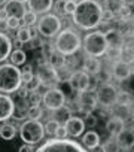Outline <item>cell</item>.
<instances>
[{
  "label": "cell",
  "instance_id": "7bdbcfd3",
  "mask_svg": "<svg viewBox=\"0 0 134 152\" xmlns=\"http://www.w3.org/2000/svg\"><path fill=\"white\" fill-rule=\"evenodd\" d=\"M75 9H76V3H73V2H69V0H66L64 12H66V14H69V15H72V14L75 12Z\"/></svg>",
  "mask_w": 134,
  "mask_h": 152
},
{
  "label": "cell",
  "instance_id": "f1b7e54d",
  "mask_svg": "<svg viewBox=\"0 0 134 152\" xmlns=\"http://www.w3.org/2000/svg\"><path fill=\"white\" fill-rule=\"evenodd\" d=\"M104 11H109L112 15L118 17V14L121 12V9L124 8L122 0H104Z\"/></svg>",
  "mask_w": 134,
  "mask_h": 152
},
{
  "label": "cell",
  "instance_id": "c3c4849f",
  "mask_svg": "<svg viewBox=\"0 0 134 152\" xmlns=\"http://www.w3.org/2000/svg\"><path fill=\"white\" fill-rule=\"evenodd\" d=\"M8 18H9L8 12L5 11V8H2V9H0V21H6Z\"/></svg>",
  "mask_w": 134,
  "mask_h": 152
},
{
  "label": "cell",
  "instance_id": "f35d334b",
  "mask_svg": "<svg viewBox=\"0 0 134 152\" xmlns=\"http://www.w3.org/2000/svg\"><path fill=\"white\" fill-rule=\"evenodd\" d=\"M6 24H8V28L9 30H18L21 27V20H18L15 17H9L6 20Z\"/></svg>",
  "mask_w": 134,
  "mask_h": 152
},
{
  "label": "cell",
  "instance_id": "d6986e66",
  "mask_svg": "<svg viewBox=\"0 0 134 152\" xmlns=\"http://www.w3.org/2000/svg\"><path fill=\"white\" fill-rule=\"evenodd\" d=\"M28 8H30V11H33L34 14H42V15H45V14H48L51 9H52V6H54V0H28Z\"/></svg>",
  "mask_w": 134,
  "mask_h": 152
},
{
  "label": "cell",
  "instance_id": "d6a6232c",
  "mask_svg": "<svg viewBox=\"0 0 134 152\" xmlns=\"http://www.w3.org/2000/svg\"><path fill=\"white\" fill-rule=\"evenodd\" d=\"M21 21H23V24L25 27H31V26L37 24V14H34L33 11H25V14L21 18Z\"/></svg>",
  "mask_w": 134,
  "mask_h": 152
},
{
  "label": "cell",
  "instance_id": "44dd1931",
  "mask_svg": "<svg viewBox=\"0 0 134 152\" xmlns=\"http://www.w3.org/2000/svg\"><path fill=\"white\" fill-rule=\"evenodd\" d=\"M124 128H125V121L124 119H121V118H118L115 115H110L107 118V121H106V130L110 134V137H115Z\"/></svg>",
  "mask_w": 134,
  "mask_h": 152
},
{
  "label": "cell",
  "instance_id": "4316f807",
  "mask_svg": "<svg viewBox=\"0 0 134 152\" xmlns=\"http://www.w3.org/2000/svg\"><path fill=\"white\" fill-rule=\"evenodd\" d=\"M17 127L11 122H5L0 125V137L3 140H14L17 136Z\"/></svg>",
  "mask_w": 134,
  "mask_h": 152
},
{
  "label": "cell",
  "instance_id": "9c48e42d",
  "mask_svg": "<svg viewBox=\"0 0 134 152\" xmlns=\"http://www.w3.org/2000/svg\"><path fill=\"white\" fill-rule=\"evenodd\" d=\"M118 88L110 84V82H106V84H101L97 91H95V96H97V103L100 104V107L103 109H110L112 106L116 104L118 102Z\"/></svg>",
  "mask_w": 134,
  "mask_h": 152
},
{
  "label": "cell",
  "instance_id": "3957f363",
  "mask_svg": "<svg viewBox=\"0 0 134 152\" xmlns=\"http://www.w3.org/2000/svg\"><path fill=\"white\" fill-rule=\"evenodd\" d=\"M23 87L21 69L14 64H0V93L12 94Z\"/></svg>",
  "mask_w": 134,
  "mask_h": 152
},
{
  "label": "cell",
  "instance_id": "db71d44e",
  "mask_svg": "<svg viewBox=\"0 0 134 152\" xmlns=\"http://www.w3.org/2000/svg\"><path fill=\"white\" fill-rule=\"evenodd\" d=\"M17 2H20V3H23V5H24V3H27V2H28V0H17Z\"/></svg>",
  "mask_w": 134,
  "mask_h": 152
},
{
  "label": "cell",
  "instance_id": "277c9868",
  "mask_svg": "<svg viewBox=\"0 0 134 152\" xmlns=\"http://www.w3.org/2000/svg\"><path fill=\"white\" fill-rule=\"evenodd\" d=\"M34 152H88L79 142L73 139H49L43 142Z\"/></svg>",
  "mask_w": 134,
  "mask_h": 152
},
{
  "label": "cell",
  "instance_id": "e575fe53",
  "mask_svg": "<svg viewBox=\"0 0 134 152\" xmlns=\"http://www.w3.org/2000/svg\"><path fill=\"white\" fill-rule=\"evenodd\" d=\"M33 78H34L33 67H31L30 64H25V66L21 69V81H23V84H27V82H30Z\"/></svg>",
  "mask_w": 134,
  "mask_h": 152
},
{
  "label": "cell",
  "instance_id": "7dc6e473",
  "mask_svg": "<svg viewBox=\"0 0 134 152\" xmlns=\"http://www.w3.org/2000/svg\"><path fill=\"white\" fill-rule=\"evenodd\" d=\"M90 152H107V148L104 146V145H97L95 148H92V149H90Z\"/></svg>",
  "mask_w": 134,
  "mask_h": 152
},
{
  "label": "cell",
  "instance_id": "1f68e13d",
  "mask_svg": "<svg viewBox=\"0 0 134 152\" xmlns=\"http://www.w3.org/2000/svg\"><path fill=\"white\" fill-rule=\"evenodd\" d=\"M42 116H43V109H42V106H40V104H31V106L28 107L27 118L34 119V121H39Z\"/></svg>",
  "mask_w": 134,
  "mask_h": 152
},
{
  "label": "cell",
  "instance_id": "ab89813d",
  "mask_svg": "<svg viewBox=\"0 0 134 152\" xmlns=\"http://www.w3.org/2000/svg\"><path fill=\"white\" fill-rule=\"evenodd\" d=\"M27 102H30V106H31V104H40V102H42V96H40L37 91L28 93Z\"/></svg>",
  "mask_w": 134,
  "mask_h": 152
},
{
  "label": "cell",
  "instance_id": "6f0895ef",
  "mask_svg": "<svg viewBox=\"0 0 134 152\" xmlns=\"http://www.w3.org/2000/svg\"><path fill=\"white\" fill-rule=\"evenodd\" d=\"M133 40H134V36H133Z\"/></svg>",
  "mask_w": 134,
  "mask_h": 152
},
{
  "label": "cell",
  "instance_id": "5bb4252c",
  "mask_svg": "<svg viewBox=\"0 0 134 152\" xmlns=\"http://www.w3.org/2000/svg\"><path fill=\"white\" fill-rule=\"evenodd\" d=\"M115 143L121 151H128V149H134V128L125 127L124 130H121L115 137Z\"/></svg>",
  "mask_w": 134,
  "mask_h": 152
},
{
  "label": "cell",
  "instance_id": "52a82bcc",
  "mask_svg": "<svg viewBox=\"0 0 134 152\" xmlns=\"http://www.w3.org/2000/svg\"><path fill=\"white\" fill-rule=\"evenodd\" d=\"M20 137H21L23 142H25L28 145H37V143H40L43 140V137H45L43 124L40 121L27 119L20 127Z\"/></svg>",
  "mask_w": 134,
  "mask_h": 152
},
{
  "label": "cell",
  "instance_id": "5b68a950",
  "mask_svg": "<svg viewBox=\"0 0 134 152\" xmlns=\"http://www.w3.org/2000/svg\"><path fill=\"white\" fill-rule=\"evenodd\" d=\"M82 48L87 57H95V58L103 57L107 51V42H106L104 33L101 30H95V31L85 34Z\"/></svg>",
  "mask_w": 134,
  "mask_h": 152
},
{
  "label": "cell",
  "instance_id": "2e32d148",
  "mask_svg": "<svg viewBox=\"0 0 134 152\" xmlns=\"http://www.w3.org/2000/svg\"><path fill=\"white\" fill-rule=\"evenodd\" d=\"M110 75H112V78L119 81V82H124L125 79H128L130 76L133 75L131 73V67L128 63L119 60L116 63H112V69H110Z\"/></svg>",
  "mask_w": 134,
  "mask_h": 152
},
{
  "label": "cell",
  "instance_id": "ba28073f",
  "mask_svg": "<svg viewBox=\"0 0 134 152\" xmlns=\"http://www.w3.org/2000/svg\"><path fill=\"white\" fill-rule=\"evenodd\" d=\"M37 31L40 36L52 39L61 31V20L55 14H45L37 20Z\"/></svg>",
  "mask_w": 134,
  "mask_h": 152
},
{
  "label": "cell",
  "instance_id": "30bf717a",
  "mask_svg": "<svg viewBox=\"0 0 134 152\" xmlns=\"http://www.w3.org/2000/svg\"><path fill=\"white\" fill-rule=\"evenodd\" d=\"M42 104L48 110H58L63 106H66V94L57 87V88H49L42 94Z\"/></svg>",
  "mask_w": 134,
  "mask_h": 152
},
{
  "label": "cell",
  "instance_id": "603a6c76",
  "mask_svg": "<svg viewBox=\"0 0 134 152\" xmlns=\"http://www.w3.org/2000/svg\"><path fill=\"white\" fill-rule=\"evenodd\" d=\"M121 34L124 36V39H133L134 36V18L130 17V18H124V20H119L118 23V27H116Z\"/></svg>",
  "mask_w": 134,
  "mask_h": 152
},
{
  "label": "cell",
  "instance_id": "6da1fadb",
  "mask_svg": "<svg viewBox=\"0 0 134 152\" xmlns=\"http://www.w3.org/2000/svg\"><path fill=\"white\" fill-rule=\"evenodd\" d=\"M103 11V6L97 0H81L79 3H76L72 18L78 27L84 30H92L101 24Z\"/></svg>",
  "mask_w": 134,
  "mask_h": 152
},
{
  "label": "cell",
  "instance_id": "e0dca14e",
  "mask_svg": "<svg viewBox=\"0 0 134 152\" xmlns=\"http://www.w3.org/2000/svg\"><path fill=\"white\" fill-rule=\"evenodd\" d=\"M67 130V134L70 137H81L85 131V124H84V119L82 118H78V116H70L64 124H63Z\"/></svg>",
  "mask_w": 134,
  "mask_h": 152
},
{
  "label": "cell",
  "instance_id": "8fae6325",
  "mask_svg": "<svg viewBox=\"0 0 134 152\" xmlns=\"http://www.w3.org/2000/svg\"><path fill=\"white\" fill-rule=\"evenodd\" d=\"M75 103L78 106V110L82 112V113H85V115L87 113H92L97 109V106H98L95 91H90V90L79 93L78 97H76V100H75Z\"/></svg>",
  "mask_w": 134,
  "mask_h": 152
},
{
  "label": "cell",
  "instance_id": "f907efd6",
  "mask_svg": "<svg viewBox=\"0 0 134 152\" xmlns=\"http://www.w3.org/2000/svg\"><path fill=\"white\" fill-rule=\"evenodd\" d=\"M8 3V0H0V6H5Z\"/></svg>",
  "mask_w": 134,
  "mask_h": 152
},
{
  "label": "cell",
  "instance_id": "f5cc1de1",
  "mask_svg": "<svg viewBox=\"0 0 134 152\" xmlns=\"http://www.w3.org/2000/svg\"><path fill=\"white\" fill-rule=\"evenodd\" d=\"M131 122H133V128H134V110H133V115H131Z\"/></svg>",
  "mask_w": 134,
  "mask_h": 152
},
{
  "label": "cell",
  "instance_id": "74e56055",
  "mask_svg": "<svg viewBox=\"0 0 134 152\" xmlns=\"http://www.w3.org/2000/svg\"><path fill=\"white\" fill-rule=\"evenodd\" d=\"M23 87H24V88H25L28 93H33V91H37L40 85H39V81L36 79V76H34V78H33L30 82H27V84H23Z\"/></svg>",
  "mask_w": 134,
  "mask_h": 152
},
{
  "label": "cell",
  "instance_id": "7c38bea8",
  "mask_svg": "<svg viewBox=\"0 0 134 152\" xmlns=\"http://www.w3.org/2000/svg\"><path fill=\"white\" fill-rule=\"evenodd\" d=\"M69 85L76 93L87 91L90 90V85H91V76L84 70H75L69 76Z\"/></svg>",
  "mask_w": 134,
  "mask_h": 152
},
{
  "label": "cell",
  "instance_id": "bcb514c9",
  "mask_svg": "<svg viewBox=\"0 0 134 152\" xmlns=\"http://www.w3.org/2000/svg\"><path fill=\"white\" fill-rule=\"evenodd\" d=\"M18 152H34V151H33L31 145H28V143H24V145H21V146H20Z\"/></svg>",
  "mask_w": 134,
  "mask_h": 152
},
{
  "label": "cell",
  "instance_id": "7a4b0ae2",
  "mask_svg": "<svg viewBox=\"0 0 134 152\" xmlns=\"http://www.w3.org/2000/svg\"><path fill=\"white\" fill-rule=\"evenodd\" d=\"M54 46L55 49L64 55V57H70V55H75L81 46H82V40L79 37V34L72 30V28H64L61 30L57 36H55V42H54Z\"/></svg>",
  "mask_w": 134,
  "mask_h": 152
},
{
  "label": "cell",
  "instance_id": "d4e9b609",
  "mask_svg": "<svg viewBox=\"0 0 134 152\" xmlns=\"http://www.w3.org/2000/svg\"><path fill=\"white\" fill-rule=\"evenodd\" d=\"M97 145H100V136H98L97 131L90 130L85 134H82V146L85 149H92Z\"/></svg>",
  "mask_w": 134,
  "mask_h": 152
},
{
  "label": "cell",
  "instance_id": "7402d4cb",
  "mask_svg": "<svg viewBox=\"0 0 134 152\" xmlns=\"http://www.w3.org/2000/svg\"><path fill=\"white\" fill-rule=\"evenodd\" d=\"M12 52V40L6 33L0 31V63H3L5 60L9 58Z\"/></svg>",
  "mask_w": 134,
  "mask_h": 152
},
{
  "label": "cell",
  "instance_id": "ee69618b",
  "mask_svg": "<svg viewBox=\"0 0 134 152\" xmlns=\"http://www.w3.org/2000/svg\"><path fill=\"white\" fill-rule=\"evenodd\" d=\"M67 136H69V134H67V130H66V127L61 124V125L58 127L57 133H55V137H57V139H67Z\"/></svg>",
  "mask_w": 134,
  "mask_h": 152
},
{
  "label": "cell",
  "instance_id": "484cf974",
  "mask_svg": "<svg viewBox=\"0 0 134 152\" xmlns=\"http://www.w3.org/2000/svg\"><path fill=\"white\" fill-rule=\"evenodd\" d=\"M110 110H112V115H115V116H118V118H121L124 121H127L133 115L131 106H125V104H119V103H116L115 106H112Z\"/></svg>",
  "mask_w": 134,
  "mask_h": 152
},
{
  "label": "cell",
  "instance_id": "f6af8a7d",
  "mask_svg": "<svg viewBox=\"0 0 134 152\" xmlns=\"http://www.w3.org/2000/svg\"><path fill=\"white\" fill-rule=\"evenodd\" d=\"M122 3H124V6H127L130 9L131 17L134 18V0H122Z\"/></svg>",
  "mask_w": 134,
  "mask_h": 152
},
{
  "label": "cell",
  "instance_id": "ffe728a7",
  "mask_svg": "<svg viewBox=\"0 0 134 152\" xmlns=\"http://www.w3.org/2000/svg\"><path fill=\"white\" fill-rule=\"evenodd\" d=\"M101 69H103V64H101V61L98 58H95V57H85L82 70L87 72L90 76H97Z\"/></svg>",
  "mask_w": 134,
  "mask_h": 152
},
{
  "label": "cell",
  "instance_id": "8d00e7d4",
  "mask_svg": "<svg viewBox=\"0 0 134 152\" xmlns=\"http://www.w3.org/2000/svg\"><path fill=\"white\" fill-rule=\"evenodd\" d=\"M122 91L128 93L133 97V100H134V75H131L128 79H125L122 82Z\"/></svg>",
  "mask_w": 134,
  "mask_h": 152
},
{
  "label": "cell",
  "instance_id": "f546056e",
  "mask_svg": "<svg viewBox=\"0 0 134 152\" xmlns=\"http://www.w3.org/2000/svg\"><path fill=\"white\" fill-rule=\"evenodd\" d=\"M33 31H31V28L30 27H20L18 30H17V39H18V42L20 43H28L31 39H33Z\"/></svg>",
  "mask_w": 134,
  "mask_h": 152
},
{
  "label": "cell",
  "instance_id": "9f6ffc18",
  "mask_svg": "<svg viewBox=\"0 0 134 152\" xmlns=\"http://www.w3.org/2000/svg\"><path fill=\"white\" fill-rule=\"evenodd\" d=\"M124 152H134V149H128V151H124Z\"/></svg>",
  "mask_w": 134,
  "mask_h": 152
},
{
  "label": "cell",
  "instance_id": "11a10c76",
  "mask_svg": "<svg viewBox=\"0 0 134 152\" xmlns=\"http://www.w3.org/2000/svg\"><path fill=\"white\" fill-rule=\"evenodd\" d=\"M69 2H73V3H79L81 0H69Z\"/></svg>",
  "mask_w": 134,
  "mask_h": 152
},
{
  "label": "cell",
  "instance_id": "4dcf8cb0",
  "mask_svg": "<svg viewBox=\"0 0 134 152\" xmlns=\"http://www.w3.org/2000/svg\"><path fill=\"white\" fill-rule=\"evenodd\" d=\"M106 58L110 61V63H116L119 60H122V48H110L107 46V51H106Z\"/></svg>",
  "mask_w": 134,
  "mask_h": 152
},
{
  "label": "cell",
  "instance_id": "836d02e7",
  "mask_svg": "<svg viewBox=\"0 0 134 152\" xmlns=\"http://www.w3.org/2000/svg\"><path fill=\"white\" fill-rule=\"evenodd\" d=\"M54 113H55V118H54V119H57L58 122H60V121H63V124H64V122H66L67 119H69V118L72 116V115H70L72 112H70V109L67 107V106H63L61 109L55 110Z\"/></svg>",
  "mask_w": 134,
  "mask_h": 152
},
{
  "label": "cell",
  "instance_id": "ac0fdd59",
  "mask_svg": "<svg viewBox=\"0 0 134 152\" xmlns=\"http://www.w3.org/2000/svg\"><path fill=\"white\" fill-rule=\"evenodd\" d=\"M103 33H104L107 46H110V48H122V46H124L125 39H124V36L121 34V31H119L116 27L107 28V30L103 31Z\"/></svg>",
  "mask_w": 134,
  "mask_h": 152
},
{
  "label": "cell",
  "instance_id": "8992f818",
  "mask_svg": "<svg viewBox=\"0 0 134 152\" xmlns=\"http://www.w3.org/2000/svg\"><path fill=\"white\" fill-rule=\"evenodd\" d=\"M34 76L39 81V85L46 88V90L57 88L58 84L61 82V76H60L58 70L46 61H42V63L37 64V70H36Z\"/></svg>",
  "mask_w": 134,
  "mask_h": 152
},
{
  "label": "cell",
  "instance_id": "9a60e30c",
  "mask_svg": "<svg viewBox=\"0 0 134 152\" xmlns=\"http://www.w3.org/2000/svg\"><path fill=\"white\" fill-rule=\"evenodd\" d=\"M15 110V102L11 96L0 93V122H6L14 116Z\"/></svg>",
  "mask_w": 134,
  "mask_h": 152
},
{
  "label": "cell",
  "instance_id": "4fadbf2b",
  "mask_svg": "<svg viewBox=\"0 0 134 152\" xmlns=\"http://www.w3.org/2000/svg\"><path fill=\"white\" fill-rule=\"evenodd\" d=\"M42 55H43L45 61L49 63L51 66H54L55 69H58V67H64V64H66V58H64V55H61V54L55 49L54 43H52V45H51V43H45V45H42Z\"/></svg>",
  "mask_w": 134,
  "mask_h": 152
},
{
  "label": "cell",
  "instance_id": "b9f144b4",
  "mask_svg": "<svg viewBox=\"0 0 134 152\" xmlns=\"http://www.w3.org/2000/svg\"><path fill=\"white\" fill-rule=\"evenodd\" d=\"M64 6H66V0H57L52 8L55 9L57 14H60V15H66V12H64Z\"/></svg>",
  "mask_w": 134,
  "mask_h": 152
},
{
  "label": "cell",
  "instance_id": "816d5d0a",
  "mask_svg": "<svg viewBox=\"0 0 134 152\" xmlns=\"http://www.w3.org/2000/svg\"><path fill=\"white\" fill-rule=\"evenodd\" d=\"M130 67H131V73H133V75H134V61H133V63H131V64H130Z\"/></svg>",
  "mask_w": 134,
  "mask_h": 152
},
{
  "label": "cell",
  "instance_id": "83f0119b",
  "mask_svg": "<svg viewBox=\"0 0 134 152\" xmlns=\"http://www.w3.org/2000/svg\"><path fill=\"white\" fill-rule=\"evenodd\" d=\"M9 60H11V64L14 66H23L25 64V60H27V54L23 51V49H14L9 55Z\"/></svg>",
  "mask_w": 134,
  "mask_h": 152
},
{
  "label": "cell",
  "instance_id": "60d3db41",
  "mask_svg": "<svg viewBox=\"0 0 134 152\" xmlns=\"http://www.w3.org/2000/svg\"><path fill=\"white\" fill-rule=\"evenodd\" d=\"M97 122H98V119H97V116H94L92 113H87L85 115V119H84V124H85V127L88 125V127H95L97 125Z\"/></svg>",
  "mask_w": 134,
  "mask_h": 152
},
{
  "label": "cell",
  "instance_id": "cb8c5ba5",
  "mask_svg": "<svg viewBox=\"0 0 134 152\" xmlns=\"http://www.w3.org/2000/svg\"><path fill=\"white\" fill-rule=\"evenodd\" d=\"M5 11L8 12L9 17H15L18 20H21L25 14V8L23 3L17 2V0H8V3L5 5Z\"/></svg>",
  "mask_w": 134,
  "mask_h": 152
},
{
  "label": "cell",
  "instance_id": "d590c367",
  "mask_svg": "<svg viewBox=\"0 0 134 152\" xmlns=\"http://www.w3.org/2000/svg\"><path fill=\"white\" fill-rule=\"evenodd\" d=\"M60 125H61V122H58L57 119H49V121L43 125V128H45V134L55 136V133H57V130H58Z\"/></svg>",
  "mask_w": 134,
  "mask_h": 152
},
{
  "label": "cell",
  "instance_id": "681fc988",
  "mask_svg": "<svg viewBox=\"0 0 134 152\" xmlns=\"http://www.w3.org/2000/svg\"><path fill=\"white\" fill-rule=\"evenodd\" d=\"M6 30H9V28H8V24H6V21H0V31H2V33H5Z\"/></svg>",
  "mask_w": 134,
  "mask_h": 152
}]
</instances>
